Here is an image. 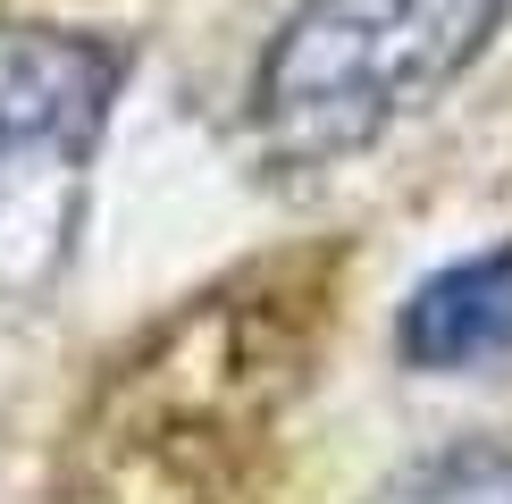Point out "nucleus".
<instances>
[{
  "label": "nucleus",
  "instance_id": "obj_2",
  "mask_svg": "<svg viewBox=\"0 0 512 504\" xmlns=\"http://www.w3.org/2000/svg\"><path fill=\"white\" fill-rule=\"evenodd\" d=\"M126 51L101 34L0 26V210L42 168H76L110 126Z\"/></svg>",
  "mask_w": 512,
  "mask_h": 504
},
{
  "label": "nucleus",
  "instance_id": "obj_4",
  "mask_svg": "<svg viewBox=\"0 0 512 504\" xmlns=\"http://www.w3.org/2000/svg\"><path fill=\"white\" fill-rule=\"evenodd\" d=\"M370 504H512V446H437L395 471Z\"/></svg>",
  "mask_w": 512,
  "mask_h": 504
},
{
  "label": "nucleus",
  "instance_id": "obj_1",
  "mask_svg": "<svg viewBox=\"0 0 512 504\" xmlns=\"http://www.w3.org/2000/svg\"><path fill=\"white\" fill-rule=\"evenodd\" d=\"M512 0H294L252 68V135L269 160L319 168L437 101Z\"/></svg>",
  "mask_w": 512,
  "mask_h": 504
},
{
  "label": "nucleus",
  "instance_id": "obj_3",
  "mask_svg": "<svg viewBox=\"0 0 512 504\" xmlns=\"http://www.w3.org/2000/svg\"><path fill=\"white\" fill-rule=\"evenodd\" d=\"M395 353L412 370H479L512 353V236L420 278L395 320Z\"/></svg>",
  "mask_w": 512,
  "mask_h": 504
}]
</instances>
